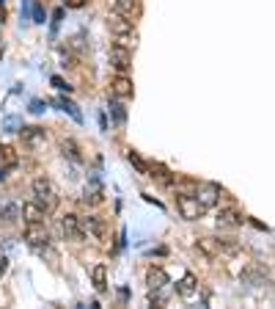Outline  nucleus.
<instances>
[{
    "label": "nucleus",
    "instance_id": "obj_1",
    "mask_svg": "<svg viewBox=\"0 0 275 309\" xmlns=\"http://www.w3.org/2000/svg\"><path fill=\"white\" fill-rule=\"evenodd\" d=\"M31 188H33V202H39L44 213H52L58 207V188L50 177H36Z\"/></svg>",
    "mask_w": 275,
    "mask_h": 309
},
{
    "label": "nucleus",
    "instance_id": "obj_2",
    "mask_svg": "<svg viewBox=\"0 0 275 309\" xmlns=\"http://www.w3.org/2000/svg\"><path fill=\"white\" fill-rule=\"evenodd\" d=\"M25 240H28V246H33V249H42V246H50V229H47V224L44 221H28L25 224Z\"/></svg>",
    "mask_w": 275,
    "mask_h": 309
},
{
    "label": "nucleus",
    "instance_id": "obj_3",
    "mask_svg": "<svg viewBox=\"0 0 275 309\" xmlns=\"http://www.w3.org/2000/svg\"><path fill=\"white\" fill-rule=\"evenodd\" d=\"M176 210H179V215L187 221H198L207 210H204L201 205H198V199L193 194H176Z\"/></svg>",
    "mask_w": 275,
    "mask_h": 309
},
{
    "label": "nucleus",
    "instance_id": "obj_4",
    "mask_svg": "<svg viewBox=\"0 0 275 309\" xmlns=\"http://www.w3.org/2000/svg\"><path fill=\"white\" fill-rule=\"evenodd\" d=\"M80 226H83V235H91L94 240H108V221L102 215H85V218H80Z\"/></svg>",
    "mask_w": 275,
    "mask_h": 309
},
{
    "label": "nucleus",
    "instance_id": "obj_5",
    "mask_svg": "<svg viewBox=\"0 0 275 309\" xmlns=\"http://www.w3.org/2000/svg\"><path fill=\"white\" fill-rule=\"evenodd\" d=\"M108 28H110V33H113V36H119V42H121V44H127V39L135 36L132 20H127V17H124V14H119V11H116V14L108 20Z\"/></svg>",
    "mask_w": 275,
    "mask_h": 309
},
{
    "label": "nucleus",
    "instance_id": "obj_6",
    "mask_svg": "<svg viewBox=\"0 0 275 309\" xmlns=\"http://www.w3.org/2000/svg\"><path fill=\"white\" fill-rule=\"evenodd\" d=\"M110 67H113L119 75H124L127 69L132 67V52H130V47H127V44L116 42L113 47H110Z\"/></svg>",
    "mask_w": 275,
    "mask_h": 309
},
{
    "label": "nucleus",
    "instance_id": "obj_7",
    "mask_svg": "<svg viewBox=\"0 0 275 309\" xmlns=\"http://www.w3.org/2000/svg\"><path fill=\"white\" fill-rule=\"evenodd\" d=\"M196 199L204 210H212L220 202V185L218 182H201L196 191Z\"/></svg>",
    "mask_w": 275,
    "mask_h": 309
},
{
    "label": "nucleus",
    "instance_id": "obj_8",
    "mask_svg": "<svg viewBox=\"0 0 275 309\" xmlns=\"http://www.w3.org/2000/svg\"><path fill=\"white\" fill-rule=\"evenodd\" d=\"M61 235L66 240H83V226H80V218L74 213H66L61 218Z\"/></svg>",
    "mask_w": 275,
    "mask_h": 309
},
{
    "label": "nucleus",
    "instance_id": "obj_9",
    "mask_svg": "<svg viewBox=\"0 0 275 309\" xmlns=\"http://www.w3.org/2000/svg\"><path fill=\"white\" fill-rule=\"evenodd\" d=\"M102 199H105V191H102V185H99V179H91L83 188V196H80L83 207H97V205H102Z\"/></svg>",
    "mask_w": 275,
    "mask_h": 309
},
{
    "label": "nucleus",
    "instance_id": "obj_10",
    "mask_svg": "<svg viewBox=\"0 0 275 309\" xmlns=\"http://www.w3.org/2000/svg\"><path fill=\"white\" fill-rule=\"evenodd\" d=\"M218 229H237V226H242V215L237 213L234 207H223V210H218Z\"/></svg>",
    "mask_w": 275,
    "mask_h": 309
},
{
    "label": "nucleus",
    "instance_id": "obj_11",
    "mask_svg": "<svg viewBox=\"0 0 275 309\" xmlns=\"http://www.w3.org/2000/svg\"><path fill=\"white\" fill-rule=\"evenodd\" d=\"M176 293L182 295V298H196V293H198V279L193 276V273H185L182 279L176 282Z\"/></svg>",
    "mask_w": 275,
    "mask_h": 309
},
{
    "label": "nucleus",
    "instance_id": "obj_12",
    "mask_svg": "<svg viewBox=\"0 0 275 309\" xmlns=\"http://www.w3.org/2000/svg\"><path fill=\"white\" fill-rule=\"evenodd\" d=\"M146 284H149V290L154 293V290H162L168 284V273L162 271V268H157V265H151L149 271H146Z\"/></svg>",
    "mask_w": 275,
    "mask_h": 309
},
{
    "label": "nucleus",
    "instance_id": "obj_13",
    "mask_svg": "<svg viewBox=\"0 0 275 309\" xmlns=\"http://www.w3.org/2000/svg\"><path fill=\"white\" fill-rule=\"evenodd\" d=\"M110 91H113L116 97H121V100H130L132 97V80L124 78V75H116L113 83H110Z\"/></svg>",
    "mask_w": 275,
    "mask_h": 309
},
{
    "label": "nucleus",
    "instance_id": "obj_14",
    "mask_svg": "<svg viewBox=\"0 0 275 309\" xmlns=\"http://www.w3.org/2000/svg\"><path fill=\"white\" fill-rule=\"evenodd\" d=\"M17 163H20V155H17L14 147H0V171H11V168H17Z\"/></svg>",
    "mask_w": 275,
    "mask_h": 309
},
{
    "label": "nucleus",
    "instance_id": "obj_15",
    "mask_svg": "<svg viewBox=\"0 0 275 309\" xmlns=\"http://www.w3.org/2000/svg\"><path fill=\"white\" fill-rule=\"evenodd\" d=\"M196 249H198V252L204 254V257H209V260L220 257V249H218V237H198Z\"/></svg>",
    "mask_w": 275,
    "mask_h": 309
},
{
    "label": "nucleus",
    "instance_id": "obj_16",
    "mask_svg": "<svg viewBox=\"0 0 275 309\" xmlns=\"http://www.w3.org/2000/svg\"><path fill=\"white\" fill-rule=\"evenodd\" d=\"M22 215V205H17L14 199H3L0 202V218L3 221H17Z\"/></svg>",
    "mask_w": 275,
    "mask_h": 309
},
{
    "label": "nucleus",
    "instance_id": "obj_17",
    "mask_svg": "<svg viewBox=\"0 0 275 309\" xmlns=\"http://www.w3.org/2000/svg\"><path fill=\"white\" fill-rule=\"evenodd\" d=\"M91 279H94V287H97V293H108V268H105L102 262H99V265H94Z\"/></svg>",
    "mask_w": 275,
    "mask_h": 309
},
{
    "label": "nucleus",
    "instance_id": "obj_18",
    "mask_svg": "<svg viewBox=\"0 0 275 309\" xmlns=\"http://www.w3.org/2000/svg\"><path fill=\"white\" fill-rule=\"evenodd\" d=\"M22 215H25L28 221H44L47 218V213L42 210L39 202H25V205H22Z\"/></svg>",
    "mask_w": 275,
    "mask_h": 309
},
{
    "label": "nucleus",
    "instance_id": "obj_19",
    "mask_svg": "<svg viewBox=\"0 0 275 309\" xmlns=\"http://www.w3.org/2000/svg\"><path fill=\"white\" fill-rule=\"evenodd\" d=\"M218 249L226 257H237V254L242 252V246H239L237 240H231V237H218Z\"/></svg>",
    "mask_w": 275,
    "mask_h": 309
},
{
    "label": "nucleus",
    "instance_id": "obj_20",
    "mask_svg": "<svg viewBox=\"0 0 275 309\" xmlns=\"http://www.w3.org/2000/svg\"><path fill=\"white\" fill-rule=\"evenodd\" d=\"M55 105H58V108H61V110H66V113L72 116L74 121H77V125H80V121H83V113H80V110H77V105H74L72 100H66V97H58V100H55Z\"/></svg>",
    "mask_w": 275,
    "mask_h": 309
},
{
    "label": "nucleus",
    "instance_id": "obj_21",
    "mask_svg": "<svg viewBox=\"0 0 275 309\" xmlns=\"http://www.w3.org/2000/svg\"><path fill=\"white\" fill-rule=\"evenodd\" d=\"M42 138H44V130H39V127H22V141H25V144L36 147Z\"/></svg>",
    "mask_w": 275,
    "mask_h": 309
},
{
    "label": "nucleus",
    "instance_id": "obj_22",
    "mask_svg": "<svg viewBox=\"0 0 275 309\" xmlns=\"http://www.w3.org/2000/svg\"><path fill=\"white\" fill-rule=\"evenodd\" d=\"M61 149H63V155H66L69 160H74V163H80V160H83V155H80V147L72 141V138H66V141L61 144Z\"/></svg>",
    "mask_w": 275,
    "mask_h": 309
},
{
    "label": "nucleus",
    "instance_id": "obj_23",
    "mask_svg": "<svg viewBox=\"0 0 275 309\" xmlns=\"http://www.w3.org/2000/svg\"><path fill=\"white\" fill-rule=\"evenodd\" d=\"M138 9V0H116V11L124 17H132V11Z\"/></svg>",
    "mask_w": 275,
    "mask_h": 309
},
{
    "label": "nucleus",
    "instance_id": "obj_24",
    "mask_svg": "<svg viewBox=\"0 0 275 309\" xmlns=\"http://www.w3.org/2000/svg\"><path fill=\"white\" fill-rule=\"evenodd\" d=\"M127 160H130V163H132V166H135V168H138V171H140V174H149V166H146V163H143V160H140V157H138L135 152H132V149H130V152H127Z\"/></svg>",
    "mask_w": 275,
    "mask_h": 309
},
{
    "label": "nucleus",
    "instance_id": "obj_25",
    "mask_svg": "<svg viewBox=\"0 0 275 309\" xmlns=\"http://www.w3.org/2000/svg\"><path fill=\"white\" fill-rule=\"evenodd\" d=\"M110 110H113V116H116V121H119V125H124V121H127V113H124V108H121L119 102L110 105Z\"/></svg>",
    "mask_w": 275,
    "mask_h": 309
},
{
    "label": "nucleus",
    "instance_id": "obj_26",
    "mask_svg": "<svg viewBox=\"0 0 275 309\" xmlns=\"http://www.w3.org/2000/svg\"><path fill=\"white\" fill-rule=\"evenodd\" d=\"M85 3H88V0H63V6H66V9H83Z\"/></svg>",
    "mask_w": 275,
    "mask_h": 309
},
{
    "label": "nucleus",
    "instance_id": "obj_27",
    "mask_svg": "<svg viewBox=\"0 0 275 309\" xmlns=\"http://www.w3.org/2000/svg\"><path fill=\"white\" fill-rule=\"evenodd\" d=\"M52 86H55V89H61V91H72V86H66L61 78H52Z\"/></svg>",
    "mask_w": 275,
    "mask_h": 309
},
{
    "label": "nucleus",
    "instance_id": "obj_28",
    "mask_svg": "<svg viewBox=\"0 0 275 309\" xmlns=\"http://www.w3.org/2000/svg\"><path fill=\"white\" fill-rule=\"evenodd\" d=\"M33 20H36V22H44V14H42V9H39V3H33Z\"/></svg>",
    "mask_w": 275,
    "mask_h": 309
},
{
    "label": "nucleus",
    "instance_id": "obj_29",
    "mask_svg": "<svg viewBox=\"0 0 275 309\" xmlns=\"http://www.w3.org/2000/svg\"><path fill=\"white\" fill-rule=\"evenodd\" d=\"M31 110H33V113H42L44 105H42V102H33V105H31Z\"/></svg>",
    "mask_w": 275,
    "mask_h": 309
}]
</instances>
